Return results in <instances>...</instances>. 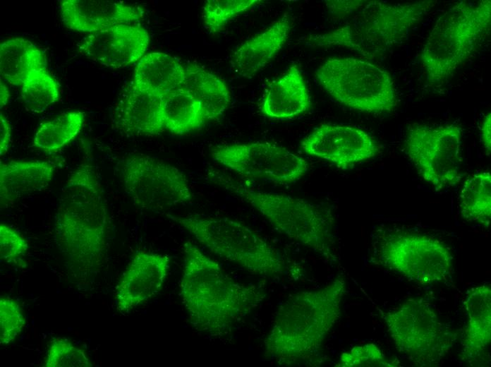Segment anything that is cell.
<instances>
[{"instance_id": "6", "label": "cell", "mask_w": 491, "mask_h": 367, "mask_svg": "<svg viewBox=\"0 0 491 367\" xmlns=\"http://www.w3.org/2000/svg\"><path fill=\"white\" fill-rule=\"evenodd\" d=\"M490 0L456 3L436 20L420 52L428 81H446L475 51L490 32Z\"/></svg>"}, {"instance_id": "17", "label": "cell", "mask_w": 491, "mask_h": 367, "mask_svg": "<svg viewBox=\"0 0 491 367\" xmlns=\"http://www.w3.org/2000/svg\"><path fill=\"white\" fill-rule=\"evenodd\" d=\"M62 21L73 30L92 33L120 24H136L143 11L121 1L103 0H62Z\"/></svg>"}, {"instance_id": "2", "label": "cell", "mask_w": 491, "mask_h": 367, "mask_svg": "<svg viewBox=\"0 0 491 367\" xmlns=\"http://www.w3.org/2000/svg\"><path fill=\"white\" fill-rule=\"evenodd\" d=\"M183 253L180 297L196 330L224 337L264 300L262 289L236 282L191 242L184 243Z\"/></svg>"}, {"instance_id": "16", "label": "cell", "mask_w": 491, "mask_h": 367, "mask_svg": "<svg viewBox=\"0 0 491 367\" xmlns=\"http://www.w3.org/2000/svg\"><path fill=\"white\" fill-rule=\"evenodd\" d=\"M171 267L168 255L139 251L135 253L116 287L114 301L121 313L147 302L162 289Z\"/></svg>"}, {"instance_id": "29", "label": "cell", "mask_w": 491, "mask_h": 367, "mask_svg": "<svg viewBox=\"0 0 491 367\" xmlns=\"http://www.w3.org/2000/svg\"><path fill=\"white\" fill-rule=\"evenodd\" d=\"M20 86L23 102L35 112L44 111L60 97L59 85L47 68L30 72Z\"/></svg>"}, {"instance_id": "24", "label": "cell", "mask_w": 491, "mask_h": 367, "mask_svg": "<svg viewBox=\"0 0 491 367\" xmlns=\"http://www.w3.org/2000/svg\"><path fill=\"white\" fill-rule=\"evenodd\" d=\"M184 66L185 78L179 88L200 103L207 121L220 118L231 102L226 83L198 64Z\"/></svg>"}, {"instance_id": "34", "label": "cell", "mask_w": 491, "mask_h": 367, "mask_svg": "<svg viewBox=\"0 0 491 367\" xmlns=\"http://www.w3.org/2000/svg\"><path fill=\"white\" fill-rule=\"evenodd\" d=\"M28 249L25 239L6 224H0V258L13 260L25 255Z\"/></svg>"}, {"instance_id": "14", "label": "cell", "mask_w": 491, "mask_h": 367, "mask_svg": "<svg viewBox=\"0 0 491 367\" xmlns=\"http://www.w3.org/2000/svg\"><path fill=\"white\" fill-rule=\"evenodd\" d=\"M303 152L324 160L341 169H348L368 161L380 152V146L366 131L353 126L323 124L301 143Z\"/></svg>"}, {"instance_id": "12", "label": "cell", "mask_w": 491, "mask_h": 367, "mask_svg": "<svg viewBox=\"0 0 491 367\" xmlns=\"http://www.w3.org/2000/svg\"><path fill=\"white\" fill-rule=\"evenodd\" d=\"M126 194L141 209L162 211L189 203L193 195L184 173L176 167L146 155L127 157L121 168Z\"/></svg>"}, {"instance_id": "18", "label": "cell", "mask_w": 491, "mask_h": 367, "mask_svg": "<svg viewBox=\"0 0 491 367\" xmlns=\"http://www.w3.org/2000/svg\"><path fill=\"white\" fill-rule=\"evenodd\" d=\"M114 127L131 136H152L165 131L162 98L131 85L123 92L112 115Z\"/></svg>"}, {"instance_id": "5", "label": "cell", "mask_w": 491, "mask_h": 367, "mask_svg": "<svg viewBox=\"0 0 491 367\" xmlns=\"http://www.w3.org/2000/svg\"><path fill=\"white\" fill-rule=\"evenodd\" d=\"M436 4L432 0L396 4L368 1L341 27L303 40L315 47H346L365 58L374 59L403 42Z\"/></svg>"}, {"instance_id": "38", "label": "cell", "mask_w": 491, "mask_h": 367, "mask_svg": "<svg viewBox=\"0 0 491 367\" xmlns=\"http://www.w3.org/2000/svg\"><path fill=\"white\" fill-rule=\"evenodd\" d=\"M1 97H0V107L2 109L6 105L9 99V92L7 87L1 81Z\"/></svg>"}, {"instance_id": "26", "label": "cell", "mask_w": 491, "mask_h": 367, "mask_svg": "<svg viewBox=\"0 0 491 367\" xmlns=\"http://www.w3.org/2000/svg\"><path fill=\"white\" fill-rule=\"evenodd\" d=\"M165 131L183 135L200 128L207 122L200 103L178 88L162 98Z\"/></svg>"}, {"instance_id": "19", "label": "cell", "mask_w": 491, "mask_h": 367, "mask_svg": "<svg viewBox=\"0 0 491 367\" xmlns=\"http://www.w3.org/2000/svg\"><path fill=\"white\" fill-rule=\"evenodd\" d=\"M467 322L461 341V358L471 366L488 359L491 338V289L488 284L468 290L465 297Z\"/></svg>"}, {"instance_id": "21", "label": "cell", "mask_w": 491, "mask_h": 367, "mask_svg": "<svg viewBox=\"0 0 491 367\" xmlns=\"http://www.w3.org/2000/svg\"><path fill=\"white\" fill-rule=\"evenodd\" d=\"M55 166L46 161H10L0 164L1 209L25 195L41 191L52 181Z\"/></svg>"}, {"instance_id": "3", "label": "cell", "mask_w": 491, "mask_h": 367, "mask_svg": "<svg viewBox=\"0 0 491 367\" xmlns=\"http://www.w3.org/2000/svg\"><path fill=\"white\" fill-rule=\"evenodd\" d=\"M346 291V279L339 276L322 287L288 296L265 339V356L288 366L311 360L339 319Z\"/></svg>"}, {"instance_id": "28", "label": "cell", "mask_w": 491, "mask_h": 367, "mask_svg": "<svg viewBox=\"0 0 491 367\" xmlns=\"http://www.w3.org/2000/svg\"><path fill=\"white\" fill-rule=\"evenodd\" d=\"M85 117L83 112L71 111L42 124L34 136L33 145L46 152L61 150L80 133Z\"/></svg>"}, {"instance_id": "9", "label": "cell", "mask_w": 491, "mask_h": 367, "mask_svg": "<svg viewBox=\"0 0 491 367\" xmlns=\"http://www.w3.org/2000/svg\"><path fill=\"white\" fill-rule=\"evenodd\" d=\"M377 309L397 350L416 365L437 366L456 340L452 330L424 299H408L387 311Z\"/></svg>"}, {"instance_id": "4", "label": "cell", "mask_w": 491, "mask_h": 367, "mask_svg": "<svg viewBox=\"0 0 491 367\" xmlns=\"http://www.w3.org/2000/svg\"><path fill=\"white\" fill-rule=\"evenodd\" d=\"M207 177L250 205L288 238L327 260L334 258V217L328 209L303 198L255 189L219 172L209 171Z\"/></svg>"}, {"instance_id": "31", "label": "cell", "mask_w": 491, "mask_h": 367, "mask_svg": "<svg viewBox=\"0 0 491 367\" xmlns=\"http://www.w3.org/2000/svg\"><path fill=\"white\" fill-rule=\"evenodd\" d=\"M85 351L66 337H55L49 344L44 367H92Z\"/></svg>"}, {"instance_id": "27", "label": "cell", "mask_w": 491, "mask_h": 367, "mask_svg": "<svg viewBox=\"0 0 491 367\" xmlns=\"http://www.w3.org/2000/svg\"><path fill=\"white\" fill-rule=\"evenodd\" d=\"M459 207L466 222L487 228L491 219V174L481 171L463 184L459 194Z\"/></svg>"}, {"instance_id": "30", "label": "cell", "mask_w": 491, "mask_h": 367, "mask_svg": "<svg viewBox=\"0 0 491 367\" xmlns=\"http://www.w3.org/2000/svg\"><path fill=\"white\" fill-rule=\"evenodd\" d=\"M259 0H207L202 7L204 25L212 33L220 31L234 17L241 14Z\"/></svg>"}, {"instance_id": "10", "label": "cell", "mask_w": 491, "mask_h": 367, "mask_svg": "<svg viewBox=\"0 0 491 367\" xmlns=\"http://www.w3.org/2000/svg\"><path fill=\"white\" fill-rule=\"evenodd\" d=\"M375 255L384 267L408 280L430 284L447 280L453 255L442 241L420 232L386 230L377 234Z\"/></svg>"}, {"instance_id": "15", "label": "cell", "mask_w": 491, "mask_h": 367, "mask_svg": "<svg viewBox=\"0 0 491 367\" xmlns=\"http://www.w3.org/2000/svg\"><path fill=\"white\" fill-rule=\"evenodd\" d=\"M150 42L147 30L138 24H120L87 34L78 44L85 56L112 68L139 61Z\"/></svg>"}, {"instance_id": "37", "label": "cell", "mask_w": 491, "mask_h": 367, "mask_svg": "<svg viewBox=\"0 0 491 367\" xmlns=\"http://www.w3.org/2000/svg\"><path fill=\"white\" fill-rule=\"evenodd\" d=\"M327 2L329 9L337 13L352 12L353 10L360 8L365 4L363 1H329Z\"/></svg>"}, {"instance_id": "23", "label": "cell", "mask_w": 491, "mask_h": 367, "mask_svg": "<svg viewBox=\"0 0 491 367\" xmlns=\"http://www.w3.org/2000/svg\"><path fill=\"white\" fill-rule=\"evenodd\" d=\"M184 78V64L172 55L154 52L145 54L138 62L131 85L163 98L178 89Z\"/></svg>"}, {"instance_id": "22", "label": "cell", "mask_w": 491, "mask_h": 367, "mask_svg": "<svg viewBox=\"0 0 491 367\" xmlns=\"http://www.w3.org/2000/svg\"><path fill=\"white\" fill-rule=\"evenodd\" d=\"M290 30V20L284 14L265 30L247 40L233 55L236 70L249 77L262 69L282 49Z\"/></svg>"}, {"instance_id": "32", "label": "cell", "mask_w": 491, "mask_h": 367, "mask_svg": "<svg viewBox=\"0 0 491 367\" xmlns=\"http://www.w3.org/2000/svg\"><path fill=\"white\" fill-rule=\"evenodd\" d=\"M25 325L22 308L18 301L8 296L0 297V344L14 341Z\"/></svg>"}, {"instance_id": "36", "label": "cell", "mask_w": 491, "mask_h": 367, "mask_svg": "<svg viewBox=\"0 0 491 367\" xmlns=\"http://www.w3.org/2000/svg\"><path fill=\"white\" fill-rule=\"evenodd\" d=\"M480 139L487 152L490 155L491 150V113L488 112L483 119L480 126Z\"/></svg>"}, {"instance_id": "25", "label": "cell", "mask_w": 491, "mask_h": 367, "mask_svg": "<svg viewBox=\"0 0 491 367\" xmlns=\"http://www.w3.org/2000/svg\"><path fill=\"white\" fill-rule=\"evenodd\" d=\"M41 68H47L45 56L31 41L16 37L1 43L0 73L4 80L20 85L30 72Z\"/></svg>"}, {"instance_id": "8", "label": "cell", "mask_w": 491, "mask_h": 367, "mask_svg": "<svg viewBox=\"0 0 491 367\" xmlns=\"http://www.w3.org/2000/svg\"><path fill=\"white\" fill-rule=\"evenodd\" d=\"M315 78L332 98L351 109L384 114L393 112L398 105L390 73L366 60L329 58L317 68Z\"/></svg>"}, {"instance_id": "7", "label": "cell", "mask_w": 491, "mask_h": 367, "mask_svg": "<svg viewBox=\"0 0 491 367\" xmlns=\"http://www.w3.org/2000/svg\"><path fill=\"white\" fill-rule=\"evenodd\" d=\"M166 217L214 254L253 274L271 277L284 272L280 252L241 222L195 214Z\"/></svg>"}, {"instance_id": "35", "label": "cell", "mask_w": 491, "mask_h": 367, "mask_svg": "<svg viewBox=\"0 0 491 367\" xmlns=\"http://www.w3.org/2000/svg\"><path fill=\"white\" fill-rule=\"evenodd\" d=\"M11 127L8 119L0 113V155H4L8 151L11 141Z\"/></svg>"}, {"instance_id": "20", "label": "cell", "mask_w": 491, "mask_h": 367, "mask_svg": "<svg viewBox=\"0 0 491 367\" xmlns=\"http://www.w3.org/2000/svg\"><path fill=\"white\" fill-rule=\"evenodd\" d=\"M311 107L310 97L303 75L293 65L272 82L262 99L260 111L274 119H289L302 115Z\"/></svg>"}, {"instance_id": "33", "label": "cell", "mask_w": 491, "mask_h": 367, "mask_svg": "<svg viewBox=\"0 0 491 367\" xmlns=\"http://www.w3.org/2000/svg\"><path fill=\"white\" fill-rule=\"evenodd\" d=\"M399 363L386 358L381 349L375 344L370 343L353 347L347 352L343 353L337 366L364 367L397 366Z\"/></svg>"}, {"instance_id": "1", "label": "cell", "mask_w": 491, "mask_h": 367, "mask_svg": "<svg viewBox=\"0 0 491 367\" xmlns=\"http://www.w3.org/2000/svg\"><path fill=\"white\" fill-rule=\"evenodd\" d=\"M108 210L94 167L83 164L62 187L54 215L56 244L68 269L86 278L99 271L106 256Z\"/></svg>"}, {"instance_id": "11", "label": "cell", "mask_w": 491, "mask_h": 367, "mask_svg": "<svg viewBox=\"0 0 491 367\" xmlns=\"http://www.w3.org/2000/svg\"><path fill=\"white\" fill-rule=\"evenodd\" d=\"M463 132L451 124H413L407 131L404 148L417 173L433 188L444 189L460 179Z\"/></svg>"}, {"instance_id": "13", "label": "cell", "mask_w": 491, "mask_h": 367, "mask_svg": "<svg viewBox=\"0 0 491 367\" xmlns=\"http://www.w3.org/2000/svg\"><path fill=\"white\" fill-rule=\"evenodd\" d=\"M212 159L240 176L279 184H291L308 172L302 157L269 142H253L217 145Z\"/></svg>"}]
</instances>
